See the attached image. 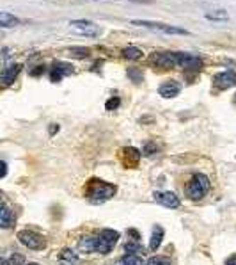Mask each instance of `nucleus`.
Returning <instances> with one entry per match:
<instances>
[{"label":"nucleus","mask_w":236,"mask_h":265,"mask_svg":"<svg viewBox=\"0 0 236 265\" xmlns=\"http://www.w3.org/2000/svg\"><path fill=\"white\" fill-rule=\"evenodd\" d=\"M116 194V187L102 180H91L87 185V198L93 203H103Z\"/></svg>","instance_id":"nucleus-1"},{"label":"nucleus","mask_w":236,"mask_h":265,"mask_svg":"<svg viewBox=\"0 0 236 265\" xmlns=\"http://www.w3.org/2000/svg\"><path fill=\"white\" fill-rule=\"evenodd\" d=\"M210 189V180L206 175H201V173H197V175H194L192 177V180L186 183L185 187V194L188 196L190 200H201L206 192H208Z\"/></svg>","instance_id":"nucleus-2"},{"label":"nucleus","mask_w":236,"mask_h":265,"mask_svg":"<svg viewBox=\"0 0 236 265\" xmlns=\"http://www.w3.org/2000/svg\"><path fill=\"white\" fill-rule=\"evenodd\" d=\"M119 240V233L116 230H103L96 237V251L102 255H108Z\"/></svg>","instance_id":"nucleus-3"},{"label":"nucleus","mask_w":236,"mask_h":265,"mask_svg":"<svg viewBox=\"0 0 236 265\" xmlns=\"http://www.w3.org/2000/svg\"><path fill=\"white\" fill-rule=\"evenodd\" d=\"M133 25H139V27H148L151 30H157V32L162 34H172V36H178V34H188V30L181 27H174V25L162 24V22H146V20H133L131 22Z\"/></svg>","instance_id":"nucleus-4"},{"label":"nucleus","mask_w":236,"mask_h":265,"mask_svg":"<svg viewBox=\"0 0 236 265\" xmlns=\"http://www.w3.org/2000/svg\"><path fill=\"white\" fill-rule=\"evenodd\" d=\"M18 240L22 242L25 247L32 249V251H41L43 247L47 246L45 237H41L39 233L32 232V230H22V232L18 233Z\"/></svg>","instance_id":"nucleus-5"},{"label":"nucleus","mask_w":236,"mask_h":265,"mask_svg":"<svg viewBox=\"0 0 236 265\" xmlns=\"http://www.w3.org/2000/svg\"><path fill=\"white\" fill-rule=\"evenodd\" d=\"M70 27L73 29L75 32L87 37H98L102 34V27L98 24H94V22H91V20H71Z\"/></svg>","instance_id":"nucleus-6"},{"label":"nucleus","mask_w":236,"mask_h":265,"mask_svg":"<svg viewBox=\"0 0 236 265\" xmlns=\"http://www.w3.org/2000/svg\"><path fill=\"white\" fill-rule=\"evenodd\" d=\"M174 62L183 70H197L203 64L199 57L194 54H186V52H174Z\"/></svg>","instance_id":"nucleus-7"},{"label":"nucleus","mask_w":236,"mask_h":265,"mask_svg":"<svg viewBox=\"0 0 236 265\" xmlns=\"http://www.w3.org/2000/svg\"><path fill=\"white\" fill-rule=\"evenodd\" d=\"M149 60L158 68H176L174 52H155V54H151Z\"/></svg>","instance_id":"nucleus-8"},{"label":"nucleus","mask_w":236,"mask_h":265,"mask_svg":"<svg viewBox=\"0 0 236 265\" xmlns=\"http://www.w3.org/2000/svg\"><path fill=\"white\" fill-rule=\"evenodd\" d=\"M155 200H157L162 206H165V208H178V206H180V198L171 191L155 192Z\"/></svg>","instance_id":"nucleus-9"},{"label":"nucleus","mask_w":236,"mask_h":265,"mask_svg":"<svg viewBox=\"0 0 236 265\" xmlns=\"http://www.w3.org/2000/svg\"><path fill=\"white\" fill-rule=\"evenodd\" d=\"M180 91H181V86L176 80H165V82L158 88V93H160L162 98H174L180 94Z\"/></svg>","instance_id":"nucleus-10"},{"label":"nucleus","mask_w":236,"mask_h":265,"mask_svg":"<svg viewBox=\"0 0 236 265\" xmlns=\"http://www.w3.org/2000/svg\"><path fill=\"white\" fill-rule=\"evenodd\" d=\"M215 86L218 89H229L233 86H236V73L235 71H222L215 77Z\"/></svg>","instance_id":"nucleus-11"},{"label":"nucleus","mask_w":236,"mask_h":265,"mask_svg":"<svg viewBox=\"0 0 236 265\" xmlns=\"http://www.w3.org/2000/svg\"><path fill=\"white\" fill-rule=\"evenodd\" d=\"M20 70H22L20 64H13L9 68H5L4 73L0 75V88H7V86L13 84L14 80H16V77H18Z\"/></svg>","instance_id":"nucleus-12"},{"label":"nucleus","mask_w":236,"mask_h":265,"mask_svg":"<svg viewBox=\"0 0 236 265\" xmlns=\"http://www.w3.org/2000/svg\"><path fill=\"white\" fill-rule=\"evenodd\" d=\"M71 71H73V68H71L70 64H64V62H57V64L52 66L50 70V80L52 82H59L64 75H70Z\"/></svg>","instance_id":"nucleus-13"},{"label":"nucleus","mask_w":236,"mask_h":265,"mask_svg":"<svg viewBox=\"0 0 236 265\" xmlns=\"http://www.w3.org/2000/svg\"><path fill=\"white\" fill-rule=\"evenodd\" d=\"M59 264L60 265H79L80 258L73 249L66 247V249H62V251L59 253Z\"/></svg>","instance_id":"nucleus-14"},{"label":"nucleus","mask_w":236,"mask_h":265,"mask_svg":"<svg viewBox=\"0 0 236 265\" xmlns=\"http://www.w3.org/2000/svg\"><path fill=\"white\" fill-rule=\"evenodd\" d=\"M163 235H165V232H163L162 226H153V230H151V240H149V249L151 251H157L158 247H160V244H162L163 240Z\"/></svg>","instance_id":"nucleus-15"},{"label":"nucleus","mask_w":236,"mask_h":265,"mask_svg":"<svg viewBox=\"0 0 236 265\" xmlns=\"http://www.w3.org/2000/svg\"><path fill=\"white\" fill-rule=\"evenodd\" d=\"M79 249L82 253H93L96 251V237H91V235H85L79 240Z\"/></svg>","instance_id":"nucleus-16"},{"label":"nucleus","mask_w":236,"mask_h":265,"mask_svg":"<svg viewBox=\"0 0 236 265\" xmlns=\"http://www.w3.org/2000/svg\"><path fill=\"white\" fill-rule=\"evenodd\" d=\"M13 226V215L4 201H0V228H11Z\"/></svg>","instance_id":"nucleus-17"},{"label":"nucleus","mask_w":236,"mask_h":265,"mask_svg":"<svg viewBox=\"0 0 236 265\" xmlns=\"http://www.w3.org/2000/svg\"><path fill=\"white\" fill-rule=\"evenodd\" d=\"M20 24V20L11 13L0 11V27H16Z\"/></svg>","instance_id":"nucleus-18"},{"label":"nucleus","mask_w":236,"mask_h":265,"mask_svg":"<svg viewBox=\"0 0 236 265\" xmlns=\"http://www.w3.org/2000/svg\"><path fill=\"white\" fill-rule=\"evenodd\" d=\"M204 18L211 20V22H227V20H229V14L224 9H213V11H208V13H204Z\"/></svg>","instance_id":"nucleus-19"},{"label":"nucleus","mask_w":236,"mask_h":265,"mask_svg":"<svg viewBox=\"0 0 236 265\" xmlns=\"http://www.w3.org/2000/svg\"><path fill=\"white\" fill-rule=\"evenodd\" d=\"M119 265H144V260L140 256L135 255V253H128L126 256L121 258Z\"/></svg>","instance_id":"nucleus-20"},{"label":"nucleus","mask_w":236,"mask_h":265,"mask_svg":"<svg viewBox=\"0 0 236 265\" xmlns=\"http://www.w3.org/2000/svg\"><path fill=\"white\" fill-rule=\"evenodd\" d=\"M123 56H125L126 59H130V60H137V59H140L144 54H142V50H140V48H137V47H126L125 50H123Z\"/></svg>","instance_id":"nucleus-21"},{"label":"nucleus","mask_w":236,"mask_h":265,"mask_svg":"<svg viewBox=\"0 0 236 265\" xmlns=\"http://www.w3.org/2000/svg\"><path fill=\"white\" fill-rule=\"evenodd\" d=\"M148 265H171V260L165 256H151L148 260Z\"/></svg>","instance_id":"nucleus-22"},{"label":"nucleus","mask_w":236,"mask_h":265,"mask_svg":"<svg viewBox=\"0 0 236 265\" xmlns=\"http://www.w3.org/2000/svg\"><path fill=\"white\" fill-rule=\"evenodd\" d=\"M128 77H130L133 82H142V79H144V75H142V71L140 70H135V68H130L128 70Z\"/></svg>","instance_id":"nucleus-23"},{"label":"nucleus","mask_w":236,"mask_h":265,"mask_svg":"<svg viewBox=\"0 0 236 265\" xmlns=\"http://www.w3.org/2000/svg\"><path fill=\"white\" fill-rule=\"evenodd\" d=\"M71 56L75 57H87L89 56V50L87 48H71Z\"/></svg>","instance_id":"nucleus-24"},{"label":"nucleus","mask_w":236,"mask_h":265,"mask_svg":"<svg viewBox=\"0 0 236 265\" xmlns=\"http://www.w3.org/2000/svg\"><path fill=\"white\" fill-rule=\"evenodd\" d=\"M119 103H121L119 98H110V100H108V102L105 103V107L108 109V111H114V109L119 107Z\"/></svg>","instance_id":"nucleus-25"},{"label":"nucleus","mask_w":236,"mask_h":265,"mask_svg":"<svg viewBox=\"0 0 236 265\" xmlns=\"http://www.w3.org/2000/svg\"><path fill=\"white\" fill-rule=\"evenodd\" d=\"M25 258L24 255H18V253H14L13 256H11V265H24Z\"/></svg>","instance_id":"nucleus-26"},{"label":"nucleus","mask_w":236,"mask_h":265,"mask_svg":"<svg viewBox=\"0 0 236 265\" xmlns=\"http://www.w3.org/2000/svg\"><path fill=\"white\" fill-rule=\"evenodd\" d=\"M7 175V164L0 160V178H4Z\"/></svg>","instance_id":"nucleus-27"},{"label":"nucleus","mask_w":236,"mask_h":265,"mask_svg":"<svg viewBox=\"0 0 236 265\" xmlns=\"http://www.w3.org/2000/svg\"><path fill=\"white\" fill-rule=\"evenodd\" d=\"M144 149H146V153H148V155L157 153V146H155V145H149V143L146 145V148H144Z\"/></svg>","instance_id":"nucleus-28"},{"label":"nucleus","mask_w":236,"mask_h":265,"mask_svg":"<svg viewBox=\"0 0 236 265\" xmlns=\"http://www.w3.org/2000/svg\"><path fill=\"white\" fill-rule=\"evenodd\" d=\"M0 265H11V262H7L5 258H0Z\"/></svg>","instance_id":"nucleus-29"},{"label":"nucleus","mask_w":236,"mask_h":265,"mask_svg":"<svg viewBox=\"0 0 236 265\" xmlns=\"http://www.w3.org/2000/svg\"><path fill=\"white\" fill-rule=\"evenodd\" d=\"M28 265H39V264H36V262H32V264H28Z\"/></svg>","instance_id":"nucleus-30"},{"label":"nucleus","mask_w":236,"mask_h":265,"mask_svg":"<svg viewBox=\"0 0 236 265\" xmlns=\"http://www.w3.org/2000/svg\"><path fill=\"white\" fill-rule=\"evenodd\" d=\"M0 37H2V32H0Z\"/></svg>","instance_id":"nucleus-31"},{"label":"nucleus","mask_w":236,"mask_h":265,"mask_svg":"<svg viewBox=\"0 0 236 265\" xmlns=\"http://www.w3.org/2000/svg\"><path fill=\"white\" fill-rule=\"evenodd\" d=\"M235 102H236V98H235Z\"/></svg>","instance_id":"nucleus-32"},{"label":"nucleus","mask_w":236,"mask_h":265,"mask_svg":"<svg viewBox=\"0 0 236 265\" xmlns=\"http://www.w3.org/2000/svg\"><path fill=\"white\" fill-rule=\"evenodd\" d=\"M0 201H2V200H0Z\"/></svg>","instance_id":"nucleus-33"}]
</instances>
